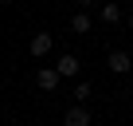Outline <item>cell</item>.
Returning a JSON list of instances; mask_svg holds the SVG:
<instances>
[{
  "label": "cell",
  "mask_w": 133,
  "mask_h": 126,
  "mask_svg": "<svg viewBox=\"0 0 133 126\" xmlns=\"http://www.w3.org/2000/svg\"><path fill=\"white\" fill-rule=\"evenodd\" d=\"M90 28H94V20H90V12H86V8H78V12L71 16V32H75V36H86Z\"/></svg>",
  "instance_id": "obj_6"
},
{
  "label": "cell",
  "mask_w": 133,
  "mask_h": 126,
  "mask_svg": "<svg viewBox=\"0 0 133 126\" xmlns=\"http://www.w3.org/2000/svg\"><path fill=\"white\" fill-rule=\"evenodd\" d=\"M98 20H102V24H117V20H121V8L114 4V0H110V4H98Z\"/></svg>",
  "instance_id": "obj_7"
},
{
  "label": "cell",
  "mask_w": 133,
  "mask_h": 126,
  "mask_svg": "<svg viewBox=\"0 0 133 126\" xmlns=\"http://www.w3.org/2000/svg\"><path fill=\"white\" fill-rule=\"evenodd\" d=\"M55 71H59V79H78V71H82V63H78V55H59V63H55Z\"/></svg>",
  "instance_id": "obj_1"
},
{
  "label": "cell",
  "mask_w": 133,
  "mask_h": 126,
  "mask_svg": "<svg viewBox=\"0 0 133 126\" xmlns=\"http://www.w3.org/2000/svg\"><path fill=\"white\" fill-rule=\"evenodd\" d=\"M94 118H90V110H86V102H75L71 110L63 114V126H90Z\"/></svg>",
  "instance_id": "obj_2"
},
{
  "label": "cell",
  "mask_w": 133,
  "mask_h": 126,
  "mask_svg": "<svg viewBox=\"0 0 133 126\" xmlns=\"http://www.w3.org/2000/svg\"><path fill=\"white\" fill-rule=\"evenodd\" d=\"M78 4H82V8H90V4H94V0H78Z\"/></svg>",
  "instance_id": "obj_9"
},
{
  "label": "cell",
  "mask_w": 133,
  "mask_h": 126,
  "mask_svg": "<svg viewBox=\"0 0 133 126\" xmlns=\"http://www.w3.org/2000/svg\"><path fill=\"white\" fill-rule=\"evenodd\" d=\"M110 71L114 75H129L133 71V55L129 51H110Z\"/></svg>",
  "instance_id": "obj_5"
},
{
  "label": "cell",
  "mask_w": 133,
  "mask_h": 126,
  "mask_svg": "<svg viewBox=\"0 0 133 126\" xmlns=\"http://www.w3.org/2000/svg\"><path fill=\"white\" fill-rule=\"evenodd\" d=\"M129 32H133V12H129Z\"/></svg>",
  "instance_id": "obj_10"
},
{
  "label": "cell",
  "mask_w": 133,
  "mask_h": 126,
  "mask_svg": "<svg viewBox=\"0 0 133 126\" xmlns=\"http://www.w3.org/2000/svg\"><path fill=\"white\" fill-rule=\"evenodd\" d=\"M90 91H94V87H90L86 79H78V83H75V99H78V102H86V99H90Z\"/></svg>",
  "instance_id": "obj_8"
},
{
  "label": "cell",
  "mask_w": 133,
  "mask_h": 126,
  "mask_svg": "<svg viewBox=\"0 0 133 126\" xmlns=\"http://www.w3.org/2000/svg\"><path fill=\"white\" fill-rule=\"evenodd\" d=\"M51 43H55V36H51V32H35V36H31V43H28V51H31L35 59H43V55L51 51Z\"/></svg>",
  "instance_id": "obj_4"
},
{
  "label": "cell",
  "mask_w": 133,
  "mask_h": 126,
  "mask_svg": "<svg viewBox=\"0 0 133 126\" xmlns=\"http://www.w3.org/2000/svg\"><path fill=\"white\" fill-rule=\"evenodd\" d=\"M59 83H63V79H59L55 67H39V71H35V87H39V91H51V95H55Z\"/></svg>",
  "instance_id": "obj_3"
},
{
  "label": "cell",
  "mask_w": 133,
  "mask_h": 126,
  "mask_svg": "<svg viewBox=\"0 0 133 126\" xmlns=\"http://www.w3.org/2000/svg\"><path fill=\"white\" fill-rule=\"evenodd\" d=\"M0 4H12V0H0Z\"/></svg>",
  "instance_id": "obj_11"
}]
</instances>
